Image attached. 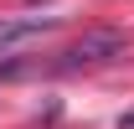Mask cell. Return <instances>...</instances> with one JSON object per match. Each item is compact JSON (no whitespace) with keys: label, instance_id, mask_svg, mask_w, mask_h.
<instances>
[{"label":"cell","instance_id":"obj_3","mask_svg":"<svg viewBox=\"0 0 134 129\" xmlns=\"http://www.w3.org/2000/svg\"><path fill=\"white\" fill-rule=\"evenodd\" d=\"M119 124H124V129H134V114H124V119H119Z\"/></svg>","mask_w":134,"mask_h":129},{"label":"cell","instance_id":"obj_2","mask_svg":"<svg viewBox=\"0 0 134 129\" xmlns=\"http://www.w3.org/2000/svg\"><path fill=\"white\" fill-rule=\"evenodd\" d=\"M52 26H57V16H0V57H10L16 47L47 36Z\"/></svg>","mask_w":134,"mask_h":129},{"label":"cell","instance_id":"obj_1","mask_svg":"<svg viewBox=\"0 0 134 129\" xmlns=\"http://www.w3.org/2000/svg\"><path fill=\"white\" fill-rule=\"evenodd\" d=\"M124 47H129V36H124V31H88L83 41H72L67 52H57V62H52L47 72H83V67H103V62H114V57H124Z\"/></svg>","mask_w":134,"mask_h":129}]
</instances>
